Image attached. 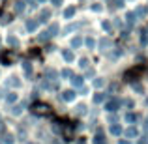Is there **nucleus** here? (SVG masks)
Instances as JSON below:
<instances>
[]
</instances>
